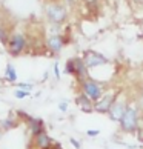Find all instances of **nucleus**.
<instances>
[{
    "instance_id": "obj_1",
    "label": "nucleus",
    "mask_w": 143,
    "mask_h": 149,
    "mask_svg": "<svg viewBox=\"0 0 143 149\" xmlns=\"http://www.w3.org/2000/svg\"><path fill=\"white\" fill-rule=\"evenodd\" d=\"M45 17L48 20V23H51L54 26L63 25L68 19V8L65 3L60 2H52L48 3L45 6Z\"/></svg>"
},
{
    "instance_id": "obj_2",
    "label": "nucleus",
    "mask_w": 143,
    "mask_h": 149,
    "mask_svg": "<svg viewBox=\"0 0 143 149\" xmlns=\"http://www.w3.org/2000/svg\"><path fill=\"white\" fill-rule=\"evenodd\" d=\"M139 123H140L139 109H137L134 104H128L123 117L119 121L120 129H122V132H125V134H134V132L139 131Z\"/></svg>"
},
{
    "instance_id": "obj_3",
    "label": "nucleus",
    "mask_w": 143,
    "mask_h": 149,
    "mask_svg": "<svg viewBox=\"0 0 143 149\" xmlns=\"http://www.w3.org/2000/svg\"><path fill=\"white\" fill-rule=\"evenodd\" d=\"M26 48H28V38H26L25 32L15 31L9 36V40L6 43V49L11 56H20Z\"/></svg>"
},
{
    "instance_id": "obj_4",
    "label": "nucleus",
    "mask_w": 143,
    "mask_h": 149,
    "mask_svg": "<svg viewBox=\"0 0 143 149\" xmlns=\"http://www.w3.org/2000/svg\"><path fill=\"white\" fill-rule=\"evenodd\" d=\"M80 89L85 94L86 97H89L94 103H97L100 98L105 95V91H103V86L98 83V81L92 80L91 77H88L86 80H83L80 83Z\"/></svg>"
},
{
    "instance_id": "obj_5",
    "label": "nucleus",
    "mask_w": 143,
    "mask_h": 149,
    "mask_svg": "<svg viewBox=\"0 0 143 149\" xmlns=\"http://www.w3.org/2000/svg\"><path fill=\"white\" fill-rule=\"evenodd\" d=\"M83 60L88 66V69L92 68H98V66H105L109 63V58L105 56V54L94 51V49H86L83 54Z\"/></svg>"
},
{
    "instance_id": "obj_6",
    "label": "nucleus",
    "mask_w": 143,
    "mask_h": 149,
    "mask_svg": "<svg viewBox=\"0 0 143 149\" xmlns=\"http://www.w3.org/2000/svg\"><path fill=\"white\" fill-rule=\"evenodd\" d=\"M119 97H120V91L105 94V95L94 104V111L98 112V114H108L109 109H111V106L115 103V100H117Z\"/></svg>"
},
{
    "instance_id": "obj_7",
    "label": "nucleus",
    "mask_w": 143,
    "mask_h": 149,
    "mask_svg": "<svg viewBox=\"0 0 143 149\" xmlns=\"http://www.w3.org/2000/svg\"><path fill=\"white\" fill-rule=\"evenodd\" d=\"M65 46V38L62 34H57V32H54V34L51 36H48L46 38V48H48V51L51 52V54H60L62 52V49Z\"/></svg>"
},
{
    "instance_id": "obj_8",
    "label": "nucleus",
    "mask_w": 143,
    "mask_h": 149,
    "mask_svg": "<svg viewBox=\"0 0 143 149\" xmlns=\"http://www.w3.org/2000/svg\"><path fill=\"white\" fill-rule=\"evenodd\" d=\"M126 108H128V102L125 100V98H117L115 100V103L111 106V109H109V112H108V115H109V118H111L112 121H120V118L123 117V114H125V111H126Z\"/></svg>"
},
{
    "instance_id": "obj_9",
    "label": "nucleus",
    "mask_w": 143,
    "mask_h": 149,
    "mask_svg": "<svg viewBox=\"0 0 143 149\" xmlns=\"http://www.w3.org/2000/svg\"><path fill=\"white\" fill-rule=\"evenodd\" d=\"M75 104H77V106H79L83 112H92V111H94V104H96V103L92 102L89 97H86L83 92H80L79 95L75 97Z\"/></svg>"
},
{
    "instance_id": "obj_10",
    "label": "nucleus",
    "mask_w": 143,
    "mask_h": 149,
    "mask_svg": "<svg viewBox=\"0 0 143 149\" xmlns=\"http://www.w3.org/2000/svg\"><path fill=\"white\" fill-rule=\"evenodd\" d=\"M34 145H36L37 149H49L52 145V140H51V137L48 135V132L43 131L40 134L34 135Z\"/></svg>"
},
{
    "instance_id": "obj_11",
    "label": "nucleus",
    "mask_w": 143,
    "mask_h": 149,
    "mask_svg": "<svg viewBox=\"0 0 143 149\" xmlns=\"http://www.w3.org/2000/svg\"><path fill=\"white\" fill-rule=\"evenodd\" d=\"M26 123H28V128H29V131H31L32 137L45 131V123H43V120H42V118L26 117Z\"/></svg>"
},
{
    "instance_id": "obj_12",
    "label": "nucleus",
    "mask_w": 143,
    "mask_h": 149,
    "mask_svg": "<svg viewBox=\"0 0 143 149\" xmlns=\"http://www.w3.org/2000/svg\"><path fill=\"white\" fill-rule=\"evenodd\" d=\"M5 80L9 81V83H15L17 81V72H15V68L11 63H8L6 69H5Z\"/></svg>"
},
{
    "instance_id": "obj_13",
    "label": "nucleus",
    "mask_w": 143,
    "mask_h": 149,
    "mask_svg": "<svg viewBox=\"0 0 143 149\" xmlns=\"http://www.w3.org/2000/svg\"><path fill=\"white\" fill-rule=\"evenodd\" d=\"M17 125H19V121H17V118H14V117H6L5 120H2V128H3L5 131L14 129Z\"/></svg>"
},
{
    "instance_id": "obj_14",
    "label": "nucleus",
    "mask_w": 143,
    "mask_h": 149,
    "mask_svg": "<svg viewBox=\"0 0 143 149\" xmlns=\"http://www.w3.org/2000/svg\"><path fill=\"white\" fill-rule=\"evenodd\" d=\"M65 74L74 75V60L73 58H68L66 63H65Z\"/></svg>"
},
{
    "instance_id": "obj_15",
    "label": "nucleus",
    "mask_w": 143,
    "mask_h": 149,
    "mask_svg": "<svg viewBox=\"0 0 143 149\" xmlns=\"http://www.w3.org/2000/svg\"><path fill=\"white\" fill-rule=\"evenodd\" d=\"M29 95V91H25V89H20V88H17V89L14 91V97L19 98V100H23V98H26Z\"/></svg>"
},
{
    "instance_id": "obj_16",
    "label": "nucleus",
    "mask_w": 143,
    "mask_h": 149,
    "mask_svg": "<svg viewBox=\"0 0 143 149\" xmlns=\"http://www.w3.org/2000/svg\"><path fill=\"white\" fill-rule=\"evenodd\" d=\"M9 32H8V29L6 28H3V26H0V42H3L5 45L8 43V40H9Z\"/></svg>"
},
{
    "instance_id": "obj_17",
    "label": "nucleus",
    "mask_w": 143,
    "mask_h": 149,
    "mask_svg": "<svg viewBox=\"0 0 143 149\" xmlns=\"http://www.w3.org/2000/svg\"><path fill=\"white\" fill-rule=\"evenodd\" d=\"M59 111H60V112H66V111H68V102H65V100L60 102V103H59Z\"/></svg>"
},
{
    "instance_id": "obj_18",
    "label": "nucleus",
    "mask_w": 143,
    "mask_h": 149,
    "mask_svg": "<svg viewBox=\"0 0 143 149\" xmlns=\"http://www.w3.org/2000/svg\"><path fill=\"white\" fill-rule=\"evenodd\" d=\"M98 134H100V131H98V129H88L86 131V135L88 137H97Z\"/></svg>"
},
{
    "instance_id": "obj_19",
    "label": "nucleus",
    "mask_w": 143,
    "mask_h": 149,
    "mask_svg": "<svg viewBox=\"0 0 143 149\" xmlns=\"http://www.w3.org/2000/svg\"><path fill=\"white\" fill-rule=\"evenodd\" d=\"M17 86L20 88V89H25V91H31V89H32V86H34V85H29V83H19Z\"/></svg>"
},
{
    "instance_id": "obj_20",
    "label": "nucleus",
    "mask_w": 143,
    "mask_h": 149,
    "mask_svg": "<svg viewBox=\"0 0 143 149\" xmlns=\"http://www.w3.org/2000/svg\"><path fill=\"white\" fill-rule=\"evenodd\" d=\"M54 75H56V79H60V68H59L57 62L54 63Z\"/></svg>"
},
{
    "instance_id": "obj_21",
    "label": "nucleus",
    "mask_w": 143,
    "mask_h": 149,
    "mask_svg": "<svg viewBox=\"0 0 143 149\" xmlns=\"http://www.w3.org/2000/svg\"><path fill=\"white\" fill-rule=\"evenodd\" d=\"M69 141H71V143H73V146H74L75 149H80V148H82V146H80V141H77L75 139H71Z\"/></svg>"
},
{
    "instance_id": "obj_22",
    "label": "nucleus",
    "mask_w": 143,
    "mask_h": 149,
    "mask_svg": "<svg viewBox=\"0 0 143 149\" xmlns=\"http://www.w3.org/2000/svg\"><path fill=\"white\" fill-rule=\"evenodd\" d=\"M62 2L66 5V6H73V5H75L77 3V0H62Z\"/></svg>"
},
{
    "instance_id": "obj_23",
    "label": "nucleus",
    "mask_w": 143,
    "mask_h": 149,
    "mask_svg": "<svg viewBox=\"0 0 143 149\" xmlns=\"http://www.w3.org/2000/svg\"><path fill=\"white\" fill-rule=\"evenodd\" d=\"M142 129H143V118H142Z\"/></svg>"
},
{
    "instance_id": "obj_24",
    "label": "nucleus",
    "mask_w": 143,
    "mask_h": 149,
    "mask_svg": "<svg viewBox=\"0 0 143 149\" xmlns=\"http://www.w3.org/2000/svg\"><path fill=\"white\" fill-rule=\"evenodd\" d=\"M0 137H2V132H0Z\"/></svg>"
},
{
    "instance_id": "obj_25",
    "label": "nucleus",
    "mask_w": 143,
    "mask_h": 149,
    "mask_svg": "<svg viewBox=\"0 0 143 149\" xmlns=\"http://www.w3.org/2000/svg\"><path fill=\"white\" fill-rule=\"evenodd\" d=\"M77 2H79V0H77Z\"/></svg>"
}]
</instances>
